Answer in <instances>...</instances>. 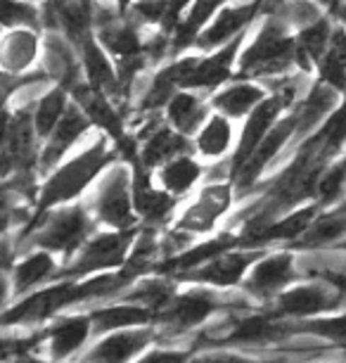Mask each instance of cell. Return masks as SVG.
Listing matches in <instances>:
<instances>
[{
  "label": "cell",
  "mask_w": 346,
  "mask_h": 363,
  "mask_svg": "<svg viewBox=\"0 0 346 363\" xmlns=\"http://www.w3.org/2000/svg\"><path fill=\"white\" fill-rule=\"evenodd\" d=\"M332 105H335V93L325 86H318L301 105L299 131H308V128H313L318 121H323V116L330 112Z\"/></svg>",
  "instance_id": "d590c367"
},
{
  "label": "cell",
  "mask_w": 346,
  "mask_h": 363,
  "mask_svg": "<svg viewBox=\"0 0 346 363\" xmlns=\"http://www.w3.org/2000/svg\"><path fill=\"white\" fill-rule=\"evenodd\" d=\"M202 176V167L190 157H173L161 171V181L164 188L171 195H183L197 183V178Z\"/></svg>",
  "instance_id": "f546056e"
},
{
  "label": "cell",
  "mask_w": 346,
  "mask_h": 363,
  "mask_svg": "<svg viewBox=\"0 0 346 363\" xmlns=\"http://www.w3.org/2000/svg\"><path fill=\"white\" fill-rule=\"evenodd\" d=\"M188 147V140L180 133H173L168 128H159L147 138L142 147V164L145 167H157L161 162H171Z\"/></svg>",
  "instance_id": "484cf974"
},
{
  "label": "cell",
  "mask_w": 346,
  "mask_h": 363,
  "mask_svg": "<svg viewBox=\"0 0 346 363\" xmlns=\"http://www.w3.org/2000/svg\"><path fill=\"white\" fill-rule=\"evenodd\" d=\"M287 333V325L275 323L273 313H268V316L254 313V316L235 320L228 328V333L221 337V342H226V345H261V342L280 340Z\"/></svg>",
  "instance_id": "5bb4252c"
},
{
  "label": "cell",
  "mask_w": 346,
  "mask_h": 363,
  "mask_svg": "<svg viewBox=\"0 0 346 363\" xmlns=\"http://www.w3.org/2000/svg\"><path fill=\"white\" fill-rule=\"evenodd\" d=\"M316 211L318 207H306V209H299L294 214L284 216L282 221H275L270 225H263V228H252L249 235L244 233L242 242L244 245H263V242H273V240H294L296 235H304L311 223L316 218Z\"/></svg>",
  "instance_id": "ac0fdd59"
},
{
  "label": "cell",
  "mask_w": 346,
  "mask_h": 363,
  "mask_svg": "<svg viewBox=\"0 0 346 363\" xmlns=\"http://www.w3.org/2000/svg\"><path fill=\"white\" fill-rule=\"evenodd\" d=\"M93 333L103 335L110 330H121V328L145 325L152 318V309L147 306H110V309H100L93 313Z\"/></svg>",
  "instance_id": "ffe728a7"
},
{
  "label": "cell",
  "mask_w": 346,
  "mask_h": 363,
  "mask_svg": "<svg viewBox=\"0 0 346 363\" xmlns=\"http://www.w3.org/2000/svg\"><path fill=\"white\" fill-rule=\"evenodd\" d=\"M299 126V116H289V119L280 121L277 126H273L270 131L266 133V138L259 143V147L254 150V155L249 157L247 164L237 171V186L240 188H247L254 178H259V174L266 169V164L273 160V157L280 152V147L292 138L294 128Z\"/></svg>",
  "instance_id": "30bf717a"
},
{
  "label": "cell",
  "mask_w": 346,
  "mask_h": 363,
  "mask_svg": "<svg viewBox=\"0 0 346 363\" xmlns=\"http://www.w3.org/2000/svg\"><path fill=\"white\" fill-rule=\"evenodd\" d=\"M301 330L321 335V337H328L332 342H346V316H337V318H323V320H308V323L301 325Z\"/></svg>",
  "instance_id": "60d3db41"
},
{
  "label": "cell",
  "mask_w": 346,
  "mask_h": 363,
  "mask_svg": "<svg viewBox=\"0 0 346 363\" xmlns=\"http://www.w3.org/2000/svg\"><path fill=\"white\" fill-rule=\"evenodd\" d=\"M133 197H131V181L124 169H114L103 181V186L95 197V211L100 221L114 225V228L126 230L133 223Z\"/></svg>",
  "instance_id": "277c9868"
},
{
  "label": "cell",
  "mask_w": 346,
  "mask_h": 363,
  "mask_svg": "<svg viewBox=\"0 0 346 363\" xmlns=\"http://www.w3.org/2000/svg\"><path fill=\"white\" fill-rule=\"evenodd\" d=\"M133 204L138 209V214H142L147 221H161L173 207V200L166 193L154 190L147 183V176L138 171L133 181Z\"/></svg>",
  "instance_id": "44dd1931"
},
{
  "label": "cell",
  "mask_w": 346,
  "mask_h": 363,
  "mask_svg": "<svg viewBox=\"0 0 346 363\" xmlns=\"http://www.w3.org/2000/svg\"><path fill=\"white\" fill-rule=\"evenodd\" d=\"M38 52V40L33 33L17 31L5 40V50H3V62L8 72H22L26 69L33 57Z\"/></svg>",
  "instance_id": "4dcf8cb0"
},
{
  "label": "cell",
  "mask_w": 346,
  "mask_h": 363,
  "mask_svg": "<svg viewBox=\"0 0 346 363\" xmlns=\"http://www.w3.org/2000/svg\"><path fill=\"white\" fill-rule=\"evenodd\" d=\"M81 301V283H59L26 297L22 304L5 313V325L10 323H40L55 311Z\"/></svg>",
  "instance_id": "5b68a950"
},
{
  "label": "cell",
  "mask_w": 346,
  "mask_h": 363,
  "mask_svg": "<svg viewBox=\"0 0 346 363\" xmlns=\"http://www.w3.org/2000/svg\"><path fill=\"white\" fill-rule=\"evenodd\" d=\"M88 124H91V116L88 114H83L76 107L67 109V114L55 126V131L50 133V140H47L43 155H40V169L47 171L50 167H55V164L64 157L67 150H69L74 143L86 133Z\"/></svg>",
  "instance_id": "4fadbf2b"
},
{
  "label": "cell",
  "mask_w": 346,
  "mask_h": 363,
  "mask_svg": "<svg viewBox=\"0 0 346 363\" xmlns=\"http://www.w3.org/2000/svg\"><path fill=\"white\" fill-rule=\"evenodd\" d=\"M76 98L81 102V109L91 116V121L107 128V133H112L121 145H124V135H121V121L119 116L114 114V109L107 105L103 93L95 91V88H86V86H76Z\"/></svg>",
  "instance_id": "7402d4cb"
},
{
  "label": "cell",
  "mask_w": 346,
  "mask_h": 363,
  "mask_svg": "<svg viewBox=\"0 0 346 363\" xmlns=\"http://www.w3.org/2000/svg\"><path fill=\"white\" fill-rule=\"evenodd\" d=\"M152 342V333L147 330H126L100 342L88 354V363H128Z\"/></svg>",
  "instance_id": "9a60e30c"
},
{
  "label": "cell",
  "mask_w": 346,
  "mask_h": 363,
  "mask_svg": "<svg viewBox=\"0 0 346 363\" xmlns=\"http://www.w3.org/2000/svg\"><path fill=\"white\" fill-rule=\"evenodd\" d=\"M131 240H133V235L128 230L107 233V235L91 240L69 269V276H86V273L117 269V266L124 264Z\"/></svg>",
  "instance_id": "8992f818"
},
{
  "label": "cell",
  "mask_w": 346,
  "mask_h": 363,
  "mask_svg": "<svg viewBox=\"0 0 346 363\" xmlns=\"http://www.w3.org/2000/svg\"><path fill=\"white\" fill-rule=\"evenodd\" d=\"M45 50H47V67L52 69V74L62 81H71L74 74H76V65H74L69 48H67L59 38L50 36L45 40Z\"/></svg>",
  "instance_id": "f35d334b"
},
{
  "label": "cell",
  "mask_w": 346,
  "mask_h": 363,
  "mask_svg": "<svg viewBox=\"0 0 346 363\" xmlns=\"http://www.w3.org/2000/svg\"><path fill=\"white\" fill-rule=\"evenodd\" d=\"M168 119L178 128V133H192L204 119V105L192 93H175L168 100Z\"/></svg>",
  "instance_id": "4316f807"
},
{
  "label": "cell",
  "mask_w": 346,
  "mask_h": 363,
  "mask_svg": "<svg viewBox=\"0 0 346 363\" xmlns=\"http://www.w3.org/2000/svg\"><path fill=\"white\" fill-rule=\"evenodd\" d=\"M321 77L337 91L346 88V31H332L330 45L321 57Z\"/></svg>",
  "instance_id": "603a6c76"
},
{
  "label": "cell",
  "mask_w": 346,
  "mask_h": 363,
  "mask_svg": "<svg viewBox=\"0 0 346 363\" xmlns=\"http://www.w3.org/2000/svg\"><path fill=\"white\" fill-rule=\"evenodd\" d=\"M91 333H93L91 316H76L57 323L47 333V337H50V356L55 361H62L67 356H71L76 349L83 347V342L88 340Z\"/></svg>",
  "instance_id": "d6986e66"
},
{
  "label": "cell",
  "mask_w": 346,
  "mask_h": 363,
  "mask_svg": "<svg viewBox=\"0 0 346 363\" xmlns=\"http://www.w3.org/2000/svg\"><path fill=\"white\" fill-rule=\"evenodd\" d=\"M88 228H91V218H88L86 209H81V207L64 209L40 223L33 242L47 252H64V255H71V252L83 242V238L88 235Z\"/></svg>",
  "instance_id": "3957f363"
},
{
  "label": "cell",
  "mask_w": 346,
  "mask_h": 363,
  "mask_svg": "<svg viewBox=\"0 0 346 363\" xmlns=\"http://www.w3.org/2000/svg\"><path fill=\"white\" fill-rule=\"evenodd\" d=\"M292 278H294V257L284 252V255L268 257L256 266L247 280V290L259 297H268L287 285Z\"/></svg>",
  "instance_id": "e0dca14e"
},
{
  "label": "cell",
  "mask_w": 346,
  "mask_h": 363,
  "mask_svg": "<svg viewBox=\"0 0 346 363\" xmlns=\"http://www.w3.org/2000/svg\"><path fill=\"white\" fill-rule=\"evenodd\" d=\"M67 114V95L64 91L47 93L43 100L38 102V109L33 114V126H36V135H50L55 126L62 121Z\"/></svg>",
  "instance_id": "d6a6232c"
},
{
  "label": "cell",
  "mask_w": 346,
  "mask_h": 363,
  "mask_svg": "<svg viewBox=\"0 0 346 363\" xmlns=\"http://www.w3.org/2000/svg\"><path fill=\"white\" fill-rule=\"evenodd\" d=\"M230 207V188L228 186H212L202 190L200 200L190 207L178 221L180 230L188 233H204L216 223L223 211Z\"/></svg>",
  "instance_id": "7c38bea8"
},
{
  "label": "cell",
  "mask_w": 346,
  "mask_h": 363,
  "mask_svg": "<svg viewBox=\"0 0 346 363\" xmlns=\"http://www.w3.org/2000/svg\"><path fill=\"white\" fill-rule=\"evenodd\" d=\"M81 48H83V65H86L88 79H91V86L95 88V91H100V93H114V91H117L119 79L114 77V69H112L110 60L105 57L103 50H100V48L95 45L91 38H86L83 43H81Z\"/></svg>",
  "instance_id": "cb8c5ba5"
},
{
  "label": "cell",
  "mask_w": 346,
  "mask_h": 363,
  "mask_svg": "<svg viewBox=\"0 0 346 363\" xmlns=\"http://www.w3.org/2000/svg\"><path fill=\"white\" fill-rule=\"evenodd\" d=\"M190 363H256V361L242 359V356L235 354H212V356H197Z\"/></svg>",
  "instance_id": "ee69618b"
},
{
  "label": "cell",
  "mask_w": 346,
  "mask_h": 363,
  "mask_svg": "<svg viewBox=\"0 0 346 363\" xmlns=\"http://www.w3.org/2000/svg\"><path fill=\"white\" fill-rule=\"evenodd\" d=\"M296 57L294 40L280 22H270L242 60V74H277Z\"/></svg>",
  "instance_id": "7a4b0ae2"
},
{
  "label": "cell",
  "mask_w": 346,
  "mask_h": 363,
  "mask_svg": "<svg viewBox=\"0 0 346 363\" xmlns=\"http://www.w3.org/2000/svg\"><path fill=\"white\" fill-rule=\"evenodd\" d=\"M216 311V299L204 292H188L180 297H173L159 313L166 328L171 333H185L190 328L204 323Z\"/></svg>",
  "instance_id": "ba28073f"
},
{
  "label": "cell",
  "mask_w": 346,
  "mask_h": 363,
  "mask_svg": "<svg viewBox=\"0 0 346 363\" xmlns=\"http://www.w3.org/2000/svg\"><path fill=\"white\" fill-rule=\"evenodd\" d=\"M3 22L5 26H26V24H36L38 22V12L36 8L19 0H5L3 3Z\"/></svg>",
  "instance_id": "b9f144b4"
},
{
  "label": "cell",
  "mask_w": 346,
  "mask_h": 363,
  "mask_svg": "<svg viewBox=\"0 0 346 363\" xmlns=\"http://www.w3.org/2000/svg\"><path fill=\"white\" fill-rule=\"evenodd\" d=\"M261 100H263V91L259 86L237 84L233 88H228V91H223L214 102H216V107H219L221 112H226L228 116H242V114L252 112Z\"/></svg>",
  "instance_id": "f1b7e54d"
},
{
  "label": "cell",
  "mask_w": 346,
  "mask_h": 363,
  "mask_svg": "<svg viewBox=\"0 0 346 363\" xmlns=\"http://www.w3.org/2000/svg\"><path fill=\"white\" fill-rule=\"evenodd\" d=\"M110 162L105 143H98L95 147H91L88 152H83L76 160H71L69 164H64L50 181L45 183V188L40 190V200L38 207L47 209L57 202H67L71 197H76L95 176L100 174V169Z\"/></svg>",
  "instance_id": "6da1fadb"
},
{
  "label": "cell",
  "mask_w": 346,
  "mask_h": 363,
  "mask_svg": "<svg viewBox=\"0 0 346 363\" xmlns=\"http://www.w3.org/2000/svg\"><path fill=\"white\" fill-rule=\"evenodd\" d=\"M237 242V238L233 235H221V238H216L212 240V242H207V245H202V247H197L192 252H188V255H183L178 262H175V266L178 269H197V266H202V264H207V262H212V259L216 257H221V255H226V252L233 247V245Z\"/></svg>",
  "instance_id": "74e56055"
},
{
  "label": "cell",
  "mask_w": 346,
  "mask_h": 363,
  "mask_svg": "<svg viewBox=\"0 0 346 363\" xmlns=\"http://www.w3.org/2000/svg\"><path fill=\"white\" fill-rule=\"evenodd\" d=\"M256 252H226V255L212 259V262L197 266V269L188 271L190 280H197V283H212V285H235L242 280V273L247 271V266L256 262Z\"/></svg>",
  "instance_id": "8fae6325"
},
{
  "label": "cell",
  "mask_w": 346,
  "mask_h": 363,
  "mask_svg": "<svg viewBox=\"0 0 346 363\" xmlns=\"http://www.w3.org/2000/svg\"><path fill=\"white\" fill-rule=\"evenodd\" d=\"M259 8H261V0H252V3H247V5H240V8L223 10L221 15L216 17V22L209 26L207 31L200 33L197 43L202 48H216L221 43H226V40L237 36L244 26L252 22L256 17V12H259Z\"/></svg>",
  "instance_id": "2e32d148"
},
{
  "label": "cell",
  "mask_w": 346,
  "mask_h": 363,
  "mask_svg": "<svg viewBox=\"0 0 346 363\" xmlns=\"http://www.w3.org/2000/svg\"><path fill=\"white\" fill-rule=\"evenodd\" d=\"M339 301L335 292H330L323 285H304L294 287L289 292H282L277 297L273 306V316H292V318H301V316H313L318 311H328Z\"/></svg>",
  "instance_id": "9c48e42d"
},
{
  "label": "cell",
  "mask_w": 346,
  "mask_h": 363,
  "mask_svg": "<svg viewBox=\"0 0 346 363\" xmlns=\"http://www.w3.org/2000/svg\"><path fill=\"white\" fill-rule=\"evenodd\" d=\"M342 247H344V250H346V242H344V245H342Z\"/></svg>",
  "instance_id": "bcb514c9"
},
{
  "label": "cell",
  "mask_w": 346,
  "mask_h": 363,
  "mask_svg": "<svg viewBox=\"0 0 346 363\" xmlns=\"http://www.w3.org/2000/svg\"><path fill=\"white\" fill-rule=\"evenodd\" d=\"M103 43L110 48L114 55H119L121 60L140 55V40L138 33L133 31V26H121V24H110L103 29Z\"/></svg>",
  "instance_id": "8d00e7d4"
},
{
  "label": "cell",
  "mask_w": 346,
  "mask_h": 363,
  "mask_svg": "<svg viewBox=\"0 0 346 363\" xmlns=\"http://www.w3.org/2000/svg\"><path fill=\"white\" fill-rule=\"evenodd\" d=\"M289 98H292V91H280L277 95H273V98L261 100L259 105L252 109L247 126H244V131H242V140H240V145H237L235 160H233L235 174L244 167V164H247L249 157L254 155V150L259 147V143L266 138V133L270 131L273 119L282 112V107L287 105Z\"/></svg>",
  "instance_id": "52a82bcc"
},
{
  "label": "cell",
  "mask_w": 346,
  "mask_h": 363,
  "mask_svg": "<svg viewBox=\"0 0 346 363\" xmlns=\"http://www.w3.org/2000/svg\"><path fill=\"white\" fill-rule=\"evenodd\" d=\"M121 3H128V0H121Z\"/></svg>",
  "instance_id": "7dc6e473"
},
{
  "label": "cell",
  "mask_w": 346,
  "mask_h": 363,
  "mask_svg": "<svg viewBox=\"0 0 346 363\" xmlns=\"http://www.w3.org/2000/svg\"><path fill=\"white\" fill-rule=\"evenodd\" d=\"M138 363H188L185 352H154Z\"/></svg>",
  "instance_id": "7bdbcfd3"
},
{
  "label": "cell",
  "mask_w": 346,
  "mask_h": 363,
  "mask_svg": "<svg viewBox=\"0 0 346 363\" xmlns=\"http://www.w3.org/2000/svg\"><path fill=\"white\" fill-rule=\"evenodd\" d=\"M17 363H40V361H36V359H19Z\"/></svg>",
  "instance_id": "f6af8a7d"
},
{
  "label": "cell",
  "mask_w": 346,
  "mask_h": 363,
  "mask_svg": "<svg viewBox=\"0 0 346 363\" xmlns=\"http://www.w3.org/2000/svg\"><path fill=\"white\" fill-rule=\"evenodd\" d=\"M52 271H55V259L47 255V252H36V255L26 257L15 269V290L17 292L31 290L38 283H43Z\"/></svg>",
  "instance_id": "1f68e13d"
},
{
  "label": "cell",
  "mask_w": 346,
  "mask_h": 363,
  "mask_svg": "<svg viewBox=\"0 0 346 363\" xmlns=\"http://www.w3.org/2000/svg\"><path fill=\"white\" fill-rule=\"evenodd\" d=\"M346 235V204L335 211H328L323 214L318 221L311 223V228L304 233L301 238V247H323V245H330Z\"/></svg>",
  "instance_id": "d4e9b609"
},
{
  "label": "cell",
  "mask_w": 346,
  "mask_h": 363,
  "mask_svg": "<svg viewBox=\"0 0 346 363\" xmlns=\"http://www.w3.org/2000/svg\"><path fill=\"white\" fill-rule=\"evenodd\" d=\"M171 299H173V292H171V287H168L166 283H147V285L138 287V290L128 297L131 304L147 306V309H152V311L154 309H164Z\"/></svg>",
  "instance_id": "ab89813d"
},
{
  "label": "cell",
  "mask_w": 346,
  "mask_h": 363,
  "mask_svg": "<svg viewBox=\"0 0 346 363\" xmlns=\"http://www.w3.org/2000/svg\"><path fill=\"white\" fill-rule=\"evenodd\" d=\"M330 38H332V29L328 19H318V22L306 26L299 36V45H296V60L301 62V67H308V62L321 60L325 50H328Z\"/></svg>",
  "instance_id": "83f0119b"
},
{
  "label": "cell",
  "mask_w": 346,
  "mask_h": 363,
  "mask_svg": "<svg viewBox=\"0 0 346 363\" xmlns=\"http://www.w3.org/2000/svg\"><path fill=\"white\" fill-rule=\"evenodd\" d=\"M223 3V0H195L192 8H190L185 22H183L178 29H175V48H185L195 40L197 31L207 24V19L214 15L216 8Z\"/></svg>",
  "instance_id": "836d02e7"
},
{
  "label": "cell",
  "mask_w": 346,
  "mask_h": 363,
  "mask_svg": "<svg viewBox=\"0 0 346 363\" xmlns=\"http://www.w3.org/2000/svg\"><path fill=\"white\" fill-rule=\"evenodd\" d=\"M230 138H233V131H230L228 121L223 116H212L197 138V147L204 157H221L226 155Z\"/></svg>",
  "instance_id": "e575fe53"
}]
</instances>
